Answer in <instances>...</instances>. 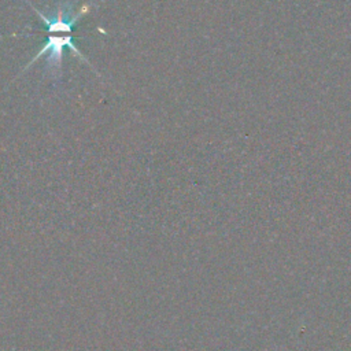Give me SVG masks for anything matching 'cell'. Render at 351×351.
Returning a JSON list of instances; mask_svg holds the SVG:
<instances>
[{"instance_id":"obj_1","label":"cell","mask_w":351,"mask_h":351,"mask_svg":"<svg viewBox=\"0 0 351 351\" xmlns=\"http://www.w3.org/2000/svg\"><path fill=\"white\" fill-rule=\"evenodd\" d=\"M34 12L41 18V21L45 23V30L48 33L47 41L43 45V48L34 55V58L27 63V66L23 69L26 70L30 67L34 62H37L38 58L48 55L47 58V66L49 69H53L56 71L60 70L62 67V58H63V51L64 48H69L74 55L80 56L82 62L89 64L86 58L82 55V52L77 48L74 44V37H73V27L78 22L81 16H84L88 11V5L85 4L82 8L78 10L77 14L71 15L69 7L59 5L56 10V15L53 18L45 16L43 12H40L34 5H32ZM90 66V64H89Z\"/></svg>"}]
</instances>
